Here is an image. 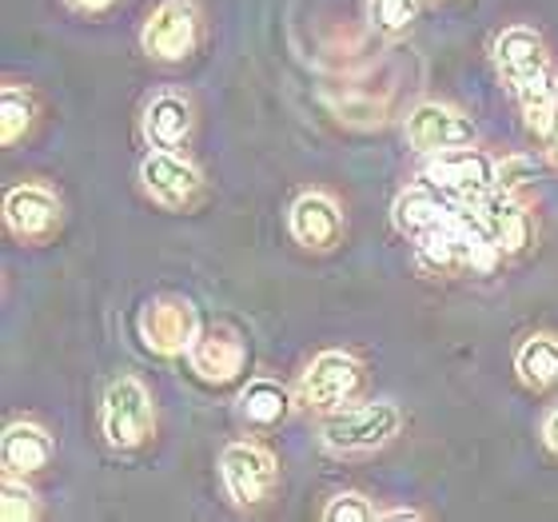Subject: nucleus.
I'll use <instances>...</instances> for the list:
<instances>
[{"mask_svg":"<svg viewBox=\"0 0 558 522\" xmlns=\"http://www.w3.org/2000/svg\"><path fill=\"white\" fill-rule=\"evenodd\" d=\"M204 331L199 327V315L192 307V300L184 295H151L140 312V339L144 348L156 351V355H187L196 336Z\"/></svg>","mask_w":558,"mask_h":522,"instance_id":"nucleus-8","label":"nucleus"},{"mask_svg":"<svg viewBox=\"0 0 558 522\" xmlns=\"http://www.w3.org/2000/svg\"><path fill=\"white\" fill-rule=\"evenodd\" d=\"M100 430L112 451H140L156 435V403L136 375H120L117 384H108Z\"/></svg>","mask_w":558,"mask_h":522,"instance_id":"nucleus-4","label":"nucleus"},{"mask_svg":"<svg viewBox=\"0 0 558 522\" xmlns=\"http://www.w3.org/2000/svg\"><path fill=\"white\" fill-rule=\"evenodd\" d=\"M519 112H523V129L535 132L538 139H547L558 129V69L550 64L547 72L531 76L526 84L514 88Z\"/></svg>","mask_w":558,"mask_h":522,"instance_id":"nucleus-18","label":"nucleus"},{"mask_svg":"<svg viewBox=\"0 0 558 522\" xmlns=\"http://www.w3.org/2000/svg\"><path fill=\"white\" fill-rule=\"evenodd\" d=\"M363 391H367V367L360 363V355L331 348L319 351L307 363V372H303L300 387H295V399L315 415H331V411L360 403Z\"/></svg>","mask_w":558,"mask_h":522,"instance_id":"nucleus-2","label":"nucleus"},{"mask_svg":"<svg viewBox=\"0 0 558 522\" xmlns=\"http://www.w3.org/2000/svg\"><path fill=\"white\" fill-rule=\"evenodd\" d=\"M140 129H144V139L151 148L163 151H184L187 139H192V129H196V108L184 93H156L144 105V117H140Z\"/></svg>","mask_w":558,"mask_h":522,"instance_id":"nucleus-15","label":"nucleus"},{"mask_svg":"<svg viewBox=\"0 0 558 522\" xmlns=\"http://www.w3.org/2000/svg\"><path fill=\"white\" fill-rule=\"evenodd\" d=\"M367 21L379 36L399 40L418 21V0H367Z\"/></svg>","mask_w":558,"mask_h":522,"instance_id":"nucleus-22","label":"nucleus"},{"mask_svg":"<svg viewBox=\"0 0 558 522\" xmlns=\"http://www.w3.org/2000/svg\"><path fill=\"white\" fill-rule=\"evenodd\" d=\"M140 192L163 211H187L204 196V175L184 151H163L151 148L144 160H140Z\"/></svg>","mask_w":558,"mask_h":522,"instance_id":"nucleus-6","label":"nucleus"},{"mask_svg":"<svg viewBox=\"0 0 558 522\" xmlns=\"http://www.w3.org/2000/svg\"><path fill=\"white\" fill-rule=\"evenodd\" d=\"M543 442H547V451L558 454V403L547 411V418H543Z\"/></svg>","mask_w":558,"mask_h":522,"instance_id":"nucleus-27","label":"nucleus"},{"mask_svg":"<svg viewBox=\"0 0 558 522\" xmlns=\"http://www.w3.org/2000/svg\"><path fill=\"white\" fill-rule=\"evenodd\" d=\"M36 514H40V499H36V490L28 487V478L4 471V483H0V519L33 522Z\"/></svg>","mask_w":558,"mask_h":522,"instance_id":"nucleus-24","label":"nucleus"},{"mask_svg":"<svg viewBox=\"0 0 558 522\" xmlns=\"http://www.w3.org/2000/svg\"><path fill=\"white\" fill-rule=\"evenodd\" d=\"M324 519L327 522H375L379 519V507H375L367 495H360V490H339V495L327 499Z\"/></svg>","mask_w":558,"mask_h":522,"instance_id":"nucleus-25","label":"nucleus"},{"mask_svg":"<svg viewBox=\"0 0 558 522\" xmlns=\"http://www.w3.org/2000/svg\"><path fill=\"white\" fill-rule=\"evenodd\" d=\"M403 430V411H399L391 399H367V403H351L343 411H331L324 415V427H319V439L331 454H372L384 451L387 442Z\"/></svg>","mask_w":558,"mask_h":522,"instance_id":"nucleus-1","label":"nucleus"},{"mask_svg":"<svg viewBox=\"0 0 558 522\" xmlns=\"http://www.w3.org/2000/svg\"><path fill=\"white\" fill-rule=\"evenodd\" d=\"M187 363H192V372L204 379V384H232L240 379L247 363V343L240 331L232 327H208V331H199L192 351H187Z\"/></svg>","mask_w":558,"mask_h":522,"instance_id":"nucleus-14","label":"nucleus"},{"mask_svg":"<svg viewBox=\"0 0 558 522\" xmlns=\"http://www.w3.org/2000/svg\"><path fill=\"white\" fill-rule=\"evenodd\" d=\"M471 208L478 211V220L487 223V232L495 235L502 256H523L526 247L535 244L538 223H535V211L526 208V199L487 192V196L471 199Z\"/></svg>","mask_w":558,"mask_h":522,"instance_id":"nucleus-13","label":"nucleus"},{"mask_svg":"<svg viewBox=\"0 0 558 522\" xmlns=\"http://www.w3.org/2000/svg\"><path fill=\"white\" fill-rule=\"evenodd\" d=\"M220 483L235 511L264 507L279 487V459L264 442L235 439L220 454Z\"/></svg>","mask_w":558,"mask_h":522,"instance_id":"nucleus-3","label":"nucleus"},{"mask_svg":"<svg viewBox=\"0 0 558 522\" xmlns=\"http://www.w3.org/2000/svg\"><path fill=\"white\" fill-rule=\"evenodd\" d=\"M439 4H442V0H439Z\"/></svg>","mask_w":558,"mask_h":522,"instance_id":"nucleus-30","label":"nucleus"},{"mask_svg":"<svg viewBox=\"0 0 558 522\" xmlns=\"http://www.w3.org/2000/svg\"><path fill=\"white\" fill-rule=\"evenodd\" d=\"M52 454H57V439L36 418H16L0 435V459H4V471H12V475H40L52 463Z\"/></svg>","mask_w":558,"mask_h":522,"instance_id":"nucleus-16","label":"nucleus"},{"mask_svg":"<svg viewBox=\"0 0 558 522\" xmlns=\"http://www.w3.org/2000/svg\"><path fill=\"white\" fill-rule=\"evenodd\" d=\"M543 151H547V163H550V168H558V129L550 132L547 139H543Z\"/></svg>","mask_w":558,"mask_h":522,"instance_id":"nucleus-29","label":"nucleus"},{"mask_svg":"<svg viewBox=\"0 0 558 522\" xmlns=\"http://www.w3.org/2000/svg\"><path fill=\"white\" fill-rule=\"evenodd\" d=\"M64 208L60 196L45 184H16L4 196V228L24 244H45L48 235H57Z\"/></svg>","mask_w":558,"mask_h":522,"instance_id":"nucleus-11","label":"nucleus"},{"mask_svg":"<svg viewBox=\"0 0 558 522\" xmlns=\"http://www.w3.org/2000/svg\"><path fill=\"white\" fill-rule=\"evenodd\" d=\"M36 124V96L21 84H4L0 88V144L16 148Z\"/></svg>","mask_w":558,"mask_h":522,"instance_id":"nucleus-21","label":"nucleus"},{"mask_svg":"<svg viewBox=\"0 0 558 522\" xmlns=\"http://www.w3.org/2000/svg\"><path fill=\"white\" fill-rule=\"evenodd\" d=\"M490 64H495V72H499V81L514 93L519 84H526L531 76L550 69L547 40H543V33L531 28V24H511V28H502V33L495 36V45H490Z\"/></svg>","mask_w":558,"mask_h":522,"instance_id":"nucleus-12","label":"nucleus"},{"mask_svg":"<svg viewBox=\"0 0 558 522\" xmlns=\"http://www.w3.org/2000/svg\"><path fill=\"white\" fill-rule=\"evenodd\" d=\"M288 232H291V240L300 247H307V252H331V247L343 244L348 220H343V208H339L336 196L312 187V192H303V196L291 199Z\"/></svg>","mask_w":558,"mask_h":522,"instance_id":"nucleus-10","label":"nucleus"},{"mask_svg":"<svg viewBox=\"0 0 558 522\" xmlns=\"http://www.w3.org/2000/svg\"><path fill=\"white\" fill-rule=\"evenodd\" d=\"M538 180H543V168H538L531 156L514 151V156L499 160V172H495V192H499V196H511V199H526L538 187Z\"/></svg>","mask_w":558,"mask_h":522,"instance_id":"nucleus-23","label":"nucleus"},{"mask_svg":"<svg viewBox=\"0 0 558 522\" xmlns=\"http://www.w3.org/2000/svg\"><path fill=\"white\" fill-rule=\"evenodd\" d=\"M199 36H204V16L196 0H160L140 28V48L156 64H184L187 57H196Z\"/></svg>","mask_w":558,"mask_h":522,"instance_id":"nucleus-5","label":"nucleus"},{"mask_svg":"<svg viewBox=\"0 0 558 522\" xmlns=\"http://www.w3.org/2000/svg\"><path fill=\"white\" fill-rule=\"evenodd\" d=\"M454 216V204L447 199V192H439L435 184H411L396 196V208H391V220L403 235H423L430 228H439Z\"/></svg>","mask_w":558,"mask_h":522,"instance_id":"nucleus-17","label":"nucleus"},{"mask_svg":"<svg viewBox=\"0 0 558 522\" xmlns=\"http://www.w3.org/2000/svg\"><path fill=\"white\" fill-rule=\"evenodd\" d=\"M495 172H499V160H490L487 151L475 148V144L435 151L423 163V180L454 196L459 204H471V199L495 192Z\"/></svg>","mask_w":558,"mask_h":522,"instance_id":"nucleus-7","label":"nucleus"},{"mask_svg":"<svg viewBox=\"0 0 558 522\" xmlns=\"http://www.w3.org/2000/svg\"><path fill=\"white\" fill-rule=\"evenodd\" d=\"M64 9L93 21V16H108L112 9H120V0H64Z\"/></svg>","mask_w":558,"mask_h":522,"instance_id":"nucleus-26","label":"nucleus"},{"mask_svg":"<svg viewBox=\"0 0 558 522\" xmlns=\"http://www.w3.org/2000/svg\"><path fill=\"white\" fill-rule=\"evenodd\" d=\"M514 372L531 391H547L558 384V336L535 331L523 339V348L514 351Z\"/></svg>","mask_w":558,"mask_h":522,"instance_id":"nucleus-20","label":"nucleus"},{"mask_svg":"<svg viewBox=\"0 0 558 522\" xmlns=\"http://www.w3.org/2000/svg\"><path fill=\"white\" fill-rule=\"evenodd\" d=\"M379 519H387V522H418V519H423V511H415V507H391V511H379Z\"/></svg>","mask_w":558,"mask_h":522,"instance_id":"nucleus-28","label":"nucleus"},{"mask_svg":"<svg viewBox=\"0 0 558 522\" xmlns=\"http://www.w3.org/2000/svg\"><path fill=\"white\" fill-rule=\"evenodd\" d=\"M403 136H408V144L418 156H435V151L475 144V124L459 108L439 105V100H423V105H415L408 112Z\"/></svg>","mask_w":558,"mask_h":522,"instance_id":"nucleus-9","label":"nucleus"},{"mask_svg":"<svg viewBox=\"0 0 558 522\" xmlns=\"http://www.w3.org/2000/svg\"><path fill=\"white\" fill-rule=\"evenodd\" d=\"M295 403H300V399L283 384H276V379H252V384L240 391V399H235V411H240V418H244L247 427L271 430L291 415Z\"/></svg>","mask_w":558,"mask_h":522,"instance_id":"nucleus-19","label":"nucleus"}]
</instances>
